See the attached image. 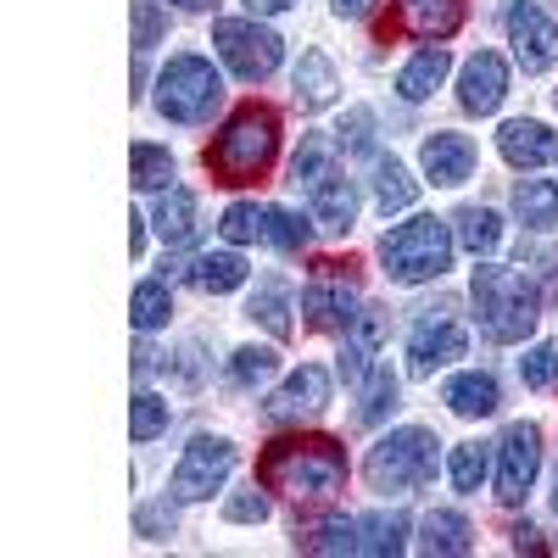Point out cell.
I'll return each mask as SVG.
<instances>
[{
	"instance_id": "6da1fadb",
	"label": "cell",
	"mask_w": 558,
	"mask_h": 558,
	"mask_svg": "<svg viewBox=\"0 0 558 558\" xmlns=\"http://www.w3.org/2000/svg\"><path fill=\"white\" fill-rule=\"evenodd\" d=\"M257 481L268 492H286L296 502H318V497H336L347 486V452L330 436H291V441H274L257 463Z\"/></svg>"
},
{
	"instance_id": "7a4b0ae2",
	"label": "cell",
	"mask_w": 558,
	"mask_h": 558,
	"mask_svg": "<svg viewBox=\"0 0 558 558\" xmlns=\"http://www.w3.org/2000/svg\"><path fill=\"white\" fill-rule=\"evenodd\" d=\"M470 296H475V318L492 341H525L542 318V291L520 268H492L481 263L470 279Z\"/></svg>"
},
{
	"instance_id": "3957f363",
	"label": "cell",
	"mask_w": 558,
	"mask_h": 558,
	"mask_svg": "<svg viewBox=\"0 0 558 558\" xmlns=\"http://www.w3.org/2000/svg\"><path fill=\"white\" fill-rule=\"evenodd\" d=\"M274 146H279V118L268 107H241L207 146V168L218 184H252L268 173Z\"/></svg>"
},
{
	"instance_id": "277c9868",
	"label": "cell",
	"mask_w": 558,
	"mask_h": 558,
	"mask_svg": "<svg viewBox=\"0 0 558 558\" xmlns=\"http://www.w3.org/2000/svg\"><path fill=\"white\" fill-rule=\"evenodd\" d=\"M452 246L458 235L441 218H408L380 241V263L397 286H425V279H441L452 268Z\"/></svg>"
},
{
	"instance_id": "5b68a950",
	"label": "cell",
	"mask_w": 558,
	"mask_h": 558,
	"mask_svg": "<svg viewBox=\"0 0 558 558\" xmlns=\"http://www.w3.org/2000/svg\"><path fill=\"white\" fill-rule=\"evenodd\" d=\"M363 475H368V486H375L380 497H408V492H418V486L436 475V436L418 430V425L380 436L375 447H368Z\"/></svg>"
},
{
	"instance_id": "8992f818",
	"label": "cell",
	"mask_w": 558,
	"mask_h": 558,
	"mask_svg": "<svg viewBox=\"0 0 558 558\" xmlns=\"http://www.w3.org/2000/svg\"><path fill=\"white\" fill-rule=\"evenodd\" d=\"M223 96V78L213 73L207 57H173L157 78V112L168 123H207Z\"/></svg>"
},
{
	"instance_id": "52a82bcc",
	"label": "cell",
	"mask_w": 558,
	"mask_h": 558,
	"mask_svg": "<svg viewBox=\"0 0 558 558\" xmlns=\"http://www.w3.org/2000/svg\"><path fill=\"white\" fill-rule=\"evenodd\" d=\"M213 45H218V57L235 68L241 78H268L279 68V57H286V39H279L274 28H263L257 17H218L213 23Z\"/></svg>"
},
{
	"instance_id": "ba28073f",
	"label": "cell",
	"mask_w": 558,
	"mask_h": 558,
	"mask_svg": "<svg viewBox=\"0 0 558 558\" xmlns=\"http://www.w3.org/2000/svg\"><path fill=\"white\" fill-rule=\"evenodd\" d=\"M229 470H235V447H229L223 436H196L191 447H184V458L173 463V502H202V497H213L223 481H229Z\"/></svg>"
},
{
	"instance_id": "9c48e42d",
	"label": "cell",
	"mask_w": 558,
	"mask_h": 558,
	"mask_svg": "<svg viewBox=\"0 0 558 558\" xmlns=\"http://www.w3.org/2000/svg\"><path fill=\"white\" fill-rule=\"evenodd\" d=\"M536 470H542V430L514 418L497 441V497L502 502H525V492L536 486Z\"/></svg>"
},
{
	"instance_id": "30bf717a",
	"label": "cell",
	"mask_w": 558,
	"mask_h": 558,
	"mask_svg": "<svg viewBox=\"0 0 558 558\" xmlns=\"http://www.w3.org/2000/svg\"><path fill=\"white\" fill-rule=\"evenodd\" d=\"M463 352H470V330H463L452 313L418 318L413 336H408V368H413V380H430L436 368H447V363L463 357Z\"/></svg>"
},
{
	"instance_id": "8fae6325",
	"label": "cell",
	"mask_w": 558,
	"mask_h": 558,
	"mask_svg": "<svg viewBox=\"0 0 558 558\" xmlns=\"http://www.w3.org/2000/svg\"><path fill=\"white\" fill-rule=\"evenodd\" d=\"M508 45L525 73H547L558 62V23L536 7V0H514L508 7Z\"/></svg>"
},
{
	"instance_id": "7c38bea8",
	"label": "cell",
	"mask_w": 558,
	"mask_h": 558,
	"mask_svg": "<svg viewBox=\"0 0 558 558\" xmlns=\"http://www.w3.org/2000/svg\"><path fill=\"white\" fill-rule=\"evenodd\" d=\"M302 307H307V318L318 324V330H352V318L363 313V302L352 291V279L341 274V263H318L313 286L302 291Z\"/></svg>"
},
{
	"instance_id": "4fadbf2b",
	"label": "cell",
	"mask_w": 558,
	"mask_h": 558,
	"mask_svg": "<svg viewBox=\"0 0 558 558\" xmlns=\"http://www.w3.org/2000/svg\"><path fill=\"white\" fill-rule=\"evenodd\" d=\"M324 402H330V375H324L318 363H302L296 375L279 386L268 402H263V413L274 418V425H296V418H313V413H324Z\"/></svg>"
},
{
	"instance_id": "5bb4252c",
	"label": "cell",
	"mask_w": 558,
	"mask_h": 558,
	"mask_svg": "<svg viewBox=\"0 0 558 558\" xmlns=\"http://www.w3.org/2000/svg\"><path fill=\"white\" fill-rule=\"evenodd\" d=\"M502 96H508V62L497 57V51H475L470 62H463V73H458V101H463V112H497L502 107Z\"/></svg>"
},
{
	"instance_id": "9a60e30c",
	"label": "cell",
	"mask_w": 558,
	"mask_h": 558,
	"mask_svg": "<svg viewBox=\"0 0 558 558\" xmlns=\"http://www.w3.org/2000/svg\"><path fill=\"white\" fill-rule=\"evenodd\" d=\"M307 207L318 218V229H330V235H347L352 218H357V191L341 168H324L313 184H307Z\"/></svg>"
},
{
	"instance_id": "2e32d148",
	"label": "cell",
	"mask_w": 558,
	"mask_h": 558,
	"mask_svg": "<svg viewBox=\"0 0 558 558\" xmlns=\"http://www.w3.org/2000/svg\"><path fill=\"white\" fill-rule=\"evenodd\" d=\"M497 151L514 168H547V162H558V134L536 118H508L497 129Z\"/></svg>"
},
{
	"instance_id": "e0dca14e",
	"label": "cell",
	"mask_w": 558,
	"mask_h": 558,
	"mask_svg": "<svg viewBox=\"0 0 558 558\" xmlns=\"http://www.w3.org/2000/svg\"><path fill=\"white\" fill-rule=\"evenodd\" d=\"M418 162H425V179L430 184H463V179L475 173V140L441 129V134H430L425 146H418Z\"/></svg>"
},
{
	"instance_id": "ac0fdd59",
	"label": "cell",
	"mask_w": 558,
	"mask_h": 558,
	"mask_svg": "<svg viewBox=\"0 0 558 558\" xmlns=\"http://www.w3.org/2000/svg\"><path fill=\"white\" fill-rule=\"evenodd\" d=\"M184 286H196L207 296H223L246 286V257L241 252H202L196 263H184Z\"/></svg>"
},
{
	"instance_id": "d6986e66",
	"label": "cell",
	"mask_w": 558,
	"mask_h": 558,
	"mask_svg": "<svg viewBox=\"0 0 558 558\" xmlns=\"http://www.w3.org/2000/svg\"><path fill=\"white\" fill-rule=\"evenodd\" d=\"M470 520L452 514V508H436V514H425V525H418V553H430V558H458V553H470Z\"/></svg>"
},
{
	"instance_id": "ffe728a7",
	"label": "cell",
	"mask_w": 558,
	"mask_h": 558,
	"mask_svg": "<svg viewBox=\"0 0 558 558\" xmlns=\"http://www.w3.org/2000/svg\"><path fill=\"white\" fill-rule=\"evenodd\" d=\"M497 402H502V391H497L492 375H481V368L447 380V408H452L458 418H486V413H497Z\"/></svg>"
},
{
	"instance_id": "44dd1931",
	"label": "cell",
	"mask_w": 558,
	"mask_h": 558,
	"mask_svg": "<svg viewBox=\"0 0 558 558\" xmlns=\"http://www.w3.org/2000/svg\"><path fill=\"white\" fill-rule=\"evenodd\" d=\"M447 68H452V57L441 51V45H425L402 73H397V89H402V101H430L436 96V84L447 78Z\"/></svg>"
},
{
	"instance_id": "7402d4cb",
	"label": "cell",
	"mask_w": 558,
	"mask_h": 558,
	"mask_svg": "<svg viewBox=\"0 0 558 558\" xmlns=\"http://www.w3.org/2000/svg\"><path fill=\"white\" fill-rule=\"evenodd\" d=\"M336 89H341V78H336L330 57H324V51H302V62H296V101L307 112H318V107L336 101Z\"/></svg>"
},
{
	"instance_id": "603a6c76",
	"label": "cell",
	"mask_w": 558,
	"mask_h": 558,
	"mask_svg": "<svg viewBox=\"0 0 558 558\" xmlns=\"http://www.w3.org/2000/svg\"><path fill=\"white\" fill-rule=\"evenodd\" d=\"M397 7H402V23L425 39H447L463 23V0H397Z\"/></svg>"
},
{
	"instance_id": "cb8c5ba5",
	"label": "cell",
	"mask_w": 558,
	"mask_h": 558,
	"mask_svg": "<svg viewBox=\"0 0 558 558\" xmlns=\"http://www.w3.org/2000/svg\"><path fill=\"white\" fill-rule=\"evenodd\" d=\"M196 196L191 191H173V184H168V191H162V202H157V229H162V241L168 246H191L196 241Z\"/></svg>"
},
{
	"instance_id": "d4e9b609",
	"label": "cell",
	"mask_w": 558,
	"mask_h": 558,
	"mask_svg": "<svg viewBox=\"0 0 558 558\" xmlns=\"http://www.w3.org/2000/svg\"><path fill=\"white\" fill-rule=\"evenodd\" d=\"M514 213L525 229H558V184L553 179H520L514 184Z\"/></svg>"
},
{
	"instance_id": "484cf974",
	"label": "cell",
	"mask_w": 558,
	"mask_h": 558,
	"mask_svg": "<svg viewBox=\"0 0 558 558\" xmlns=\"http://www.w3.org/2000/svg\"><path fill=\"white\" fill-rule=\"evenodd\" d=\"M452 223H458V229H452L458 246L470 252V257H492V252L502 246V218H497L492 207H463Z\"/></svg>"
},
{
	"instance_id": "4316f807",
	"label": "cell",
	"mask_w": 558,
	"mask_h": 558,
	"mask_svg": "<svg viewBox=\"0 0 558 558\" xmlns=\"http://www.w3.org/2000/svg\"><path fill=\"white\" fill-rule=\"evenodd\" d=\"M413 196H418V179L397 157H375V202H380V213L391 218V213L413 207Z\"/></svg>"
},
{
	"instance_id": "83f0119b",
	"label": "cell",
	"mask_w": 558,
	"mask_h": 558,
	"mask_svg": "<svg viewBox=\"0 0 558 558\" xmlns=\"http://www.w3.org/2000/svg\"><path fill=\"white\" fill-rule=\"evenodd\" d=\"M402 547H408V520L402 514H363L357 520V553L397 558Z\"/></svg>"
},
{
	"instance_id": "f1b7e54d",
	"label": "cell",
	"mask_w": 558,
	"mask_h": 558,
	"mask_svg": "<svg viewBox=\"0 0 558 558\" xmlns=\"http://www.w3.org/2000/svg\"><path fill=\"white\" fill-rule=\"evenodd\" d=\"M246 313H252V318H263L268 330H274L279 341H286V336H291V286H286V279H263Z\"/></svg>"
},
{
	"instance_id": "f546056e",
	"label": "cell",
	"mask_w": 558,
	"mask_h": 558,
	"mask_svg": "<svg viewBox=\"0 0 558 558\" xmlns=\"http://www.w3.org/2000/svg\"><path fill=\"white\" fill-rule=\"evenodd\" d=\"M129 173H134V191H168V179H173V157L168 146H129Z\"/></svg>"
},
{
	"instance_id": "4dcf8cb0",
	"label": "cell",
	"mask_w": 558,
	"mask_h": 558,
	"mask_svg": "<svg viewBox=\"0 0 558 558\" xmlns=\"http://www.w3.org/2000/svg\"><path fill=\"white\" fill-rule=\"evenodd\" d=\"M134 330L146 336V330H162L168 313H173V296H168V279H140L134 286Z\"/></svg>"
},
{
	"instance_id": "1f68e13d",
	"label": "cell",
	"mask_w": 558,
	"mask_h": 558,
	"mask_svg": "<svg viewBox=\"0 0 558 558\" xmlns=\"http://www.w3.org/2000/svg\"><path fill=\"white\" fill-rule=\"evenodd\" d=\"M397 408V375L386 363H375V375L363 380V408H357V425H380V418Z\"/></svg>"
},
{
	"instance_id": "d6a6232c",
	"label": "cell",
	"mask_w": 558,
	"mask_h": 558,
	"mask_svg": "<svg viewBox=\"0 0 558 558\" xmlns=\"http://www.w3.org/2000/svg\"><path fill=\"white\" fill-rule=\"evenodd\" d=\"M168 418H173V413H168V402H162L157 391H140L134 408H129V436H134V441H157V436L168 430Z\"/></svg>"
},
{
	"instance_id": "836d02e7",
	"label": "cell",
	"mask_w": 558,
	"mask_h": 558,
	"mask_svg": "<svg viewBox=\"0 0 558 558\" xmlns=\"http://www.w3.org/2000/svg\"><path fill=\"white\" fill-rule=\"evenodd\" d=\"M486 475H492V452H486L481 441L452 447V486H458V492H481Z\"/></svg>"
},
{
	"instance_id": "e575fe53",
	"label": "cell",
	"mask_w": 558,
	"mask_h": 558,
	"mask_svg": "<svg viewBox=\"0 0 558 558\" xmlns=\"http://www.w3.org/2000/svg\"><path fill=\"white\" fill-rule=\"evenodd\" d=\"M302 553H357V520H324L318 531L296 536Z\"/></svg>"
},
{
	"instance_id": "d590c367",
	"label": "cell",
	"mask_w": 558,
	"mask_h": 558,
	"mask_svg": "<svg viewBox=\"0 0 558 558\" xmlns=\"http://www.w3.org/2000/svg\"><path fill=\"white\" fill-rule=\"evenodd\" d=\"M223 241L229 246H246V241H257L263 235V229H268V207H252V202H235V207H229L223 213Z\"/></svg>"
},
{
	"instance_id": "8d00e7d4",
	"label": "cell",
	"mask_w": 558,
	"mask_h": 558,
	"mask_svg": "<svg viewBox=\"0 0 558 558\" xmlns=\"http://www.w3.org/2000/svg\"><path fill=\"white\" fill-rule=\"evenodd\" d=\"M279 368V352L274 347H241L235 357H229V380L235 386H257V380H268Z\"/></svg>"
},
{
	"instance_id": "74e56055",
	"label": "cell",
	"mask_w": 558,
	"mask_h": 558,
	"mask_svg": "<svg viewBox=\"0 0 558 558\" xmlns=\"http://www.w3.org/2000/svg\"><path fill=\"white\" fill-rule=\"evenodd\" d=\"M520 375H525L531 391H553V386H558V341L531 347V352L520 357Z\"/></svg>"
},
{
	"instance_id": "f35d334b",
	"label": "cell",
	"mask_w": 558,
	"mask_h": 558,
	"mask_svg": "<svg viewBox=\"0 0 558 558\" xmlns=\"http://www.w3.org/2000/svg\"><path fill=\"white\" fill-rule=\"evenodd\" d=\"M263 235H268L279 252H302V246H307V223H302L291 207H268V229H263Z\"/></svg>"
},
{
	"instance_id": "ab89813d",
	"label": "cell",
	"mask_w": 558,
	"mask_h": 558,
	"mask_svg": "<svg viewBox=\"0 0 558 558\" xmlns=\"http://www.w3.org/2000/svg\"><path fill=\"white\" fill-rule=\"evenodd\" d=\"M324 168H330V146L313 134V140H302V151H296V162H291V184H302V191H307Z\"/></svg>"
},
{
	"instance_id": "60d3db41",
	"label": "cell",
	"mask_w": 558,
	"mask_h": 558,
	"mask_svg": "<svg viewBox=\"0 0 558 558\" xmlns=\"http://www.w3.org/2000/svg\"><path fill=\"white\" fill-rule=\"evenodd\" d=\"M336 140H341V151H375V118H368L363 107L347 112L341 129H336Z\"/></svg>"
},
{
	"instance_id": "b9f144b4",
	"label": "cell",
	"mask_w": 558,
	"mask_h": 558,
	"mask_svg": "<svg viewBox=\"0 0 558 558\" xmlns=\"http://www.w3.org/2000/svg\"><path fill=\"white\" fill-rule=\"evenodd\" d=\"M157 39H162V12H157V0H134V51H151Z\"/></svg>"
},
{
	"instance_id": "7bdbcfd3",
	"label": "cell",
	"mask_w": 558,
	"mask_h": 558,
	"mask_svg": "<svg viewBox=\"0 0 558 558\" xmlns=\"http://www.w3.org/2000/svg\"><path fill=\"white\" fill-rule=\"evenodd\" d=\"M368 357H375V352L357 347V341L347 336V347H341V380H347V386H363L368 375H375V363H368Z\"/></svg>"
},
{
	"instance_id": "ee69618b",
	"label": "cell",
	"mask_w": 558,
	"mask_h": 558,
	"mask_svg": "<svg viewBox=\"0 0 558 558\" xmlns=\"http://www.w3.org/2000/svg\"><path fill=\"white\" fill-rule=\"evenodd\" d=\"M223 520H235V525L268 520V497H263V492H241V497H229V502H223Z\"/></svg>"
},
{
	"instance_id": "f6af8a7d",
	"label": "cell",
	"mask_w": 558,
	"mask_h": 558,
	"mask_svg": "<svg viewBox=\"0 0 558 558\" xmlns=\"http://www.w3.org/2000/svg\"><path fill=\"white\" fill-rule=\"evenodd\" d=\"M134 525H140V536H151V542H157V536L173 531V508H168V502H151V508H140V520H134Z\"/></svg>"
},
{
	"instance_id": "bcb514c9",
	"label": "cell",
	"mask_w": 558,
	"mask_h": 558,
	"mask_svg": "<svg viewBox=\"0 0 558 558\" xmlns=\"http://www.w3.org/2000/svg\"><path fill=\"white\" fill-rule=\"evenodd\" d=\"M296 0H246V12L252 17H279V12H291Z\"/></svg>"
},
{
	"instance_id": "7dc6e473",
	"label": "cell",
	"mask_w": 558,
	"mask_h": 558,
	"mask_svg": "<svg viewBox=\"0 0 558 558\" xmlns=\"http://www.w3.org/2000/svg\"><path fill=\"white\" fill-rule=\"evenodd\" d=\"M514 547H520V553H525V547L542 553V531H536V525H514Z\"/></svg>"
},
{
	"instance_id": "c3c4849f",
	"label": "cell",
	"mask_w": 558,
	"mask_h": 558,
	"mask_svg": "<svg viewBox=\"0 0 558 558\" xmlns=\"http://www.w3.org/2000/svg\"><path fill=\"white\" fill-rule=\"evenodd\" d=\"M151 368H157V352L140 341V347H134V375H151Z\"/></svg>"
},
{
	"instance_id": "681fc988",
	"label": "cell",
	"mask_w": 558,
	"mask_h": 558,
	"mask_svg": "<svg viewBox=\"0 0 558 558\" xmlns=\"http://www.w3.org/2000/svg\"><path fill=\"white\" fill-rule=\"evenodd\" d=\"M330 7H336L341 17H368V7H375V0H330Z\"/></svg>"
},
{
	"instance_id": "f907efd6",
	"label": "cell",
	"mask_w": 558,
	"mask_h": 558,
	"mask_svg": "<svg viewBox=\"0 0 558 558\" xmlns=\"http://www.w3.org/2000/svg\"><path fill=\"white\" fill-rule=\"evenodd\" d=\"M140 246H146V218L129 213V252H140Z\"/></svg>"
},
{
	"instance_id": "816d5d0a",
	"label": "cell",
	"mask_w": 558,
	"mask_h": 558,
	"mask_svg": "<svg viewBox=\"0 0 558 558\" xmlns=\"http://www.w3.org/2000/svg\"><path fill=\"white\" fill-rule=\"evenodd\" d=\"M173 7H184V12H196V7H207V0H173Z\"/></svg>"
},
{
	"instance_id": "f5cc1de1",
	"label": "cell",
	"mask_w": 558,
	"mask_h": 558,
	"mask_svg": "<svg viewBox=\"0 0 558 558\" xmlns=\"http://www.w3.org/2000/svg\"><path fill=\"white\" fill-rule=\"evenodd\" d=\"M553 514H558V486H553Z\"/></svg>"
}]
</instances>
